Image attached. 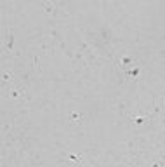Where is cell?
Here are the masks:
<instances>
[{"mask_svg": "<svg viewBox=\"0 0 165 167\" xmlns=\"http://www.w3.org/2000/svg\"><path fill=\"white\" fill-rule=\"evenodd\" d=\"M122 63H123V64H127V63H130V58H123V59H122Z\"/></svg>", "mask_w": 165, "mask_h": 167, "instance_id": "cell-5", "label": "cell"}, {"mask_svg": "<svg viewBox=\"0 0 165 167\" xmlns=\"http://www.w3.org/2000/svg\"><path fill=\"white\" fill-rule=\"evenodd\" d=\"M11 98L17 99V98H19V91H17V89H12V91H11Z\"/></svg>", "mask_w": 165, "mask_h": 167, "instance_id": "cell-2", "label": "cell"}, {"mask_svg": "<svg viewBox=\"0 0 165 167\" xmlns=\"http://www.w3.org/2000/svg\"><path fill=\"white\" fill-rule=\"evenodd\" d=\"M134 122H136L137 125H141V124H144V118H142V117H136V118H134Z\"/></svg>", "mask_w": 165, "mask_h": 167, "instance_id": "cell-4", "label": "cell"}, {"mask_svg": "<svg viewBox=\"0 0 165 167\" xmlns=\"http://www.w3.org/2000/svg\"><path fill=\"white\" fill-rule=\"evenodd\" d=\"M127 73H129V75H134V77H136L137 73H139V70H137V68H132V70H127Z\"/></svg>", "mask_w": 165, "mask_h": 167, "instance_id": "cell-3", "label": "cell"}, {"mask_svg": "<svg viewBox=\"0 0 165 167\" xmlns=\"http://www.w3.org/2000/svg\"><path fill=\"white\" fill-rule=\"evenodd\" d=\"M80 118H82V113H80V111H73V113H70V120H73V122H80Z\"/></svg>", "mask_w": 165, "mask_h": 167, "instance_id": "cell-1", "label": "cell"}]
</instances>
